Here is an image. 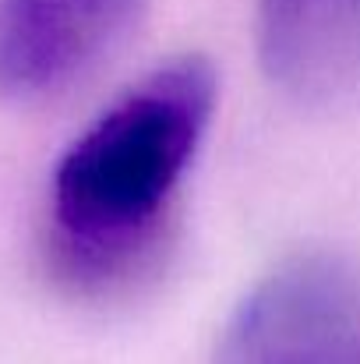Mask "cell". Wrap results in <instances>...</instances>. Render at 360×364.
<instances>
[{"label":"cell","instance_id":"obj_1","mask_svg":"<svg viewBox=\"0 0 360 364\" xmlns=\"http://www.w3.org/2000/svg\"><path fill=\"white\" fill-rule=\"evenodd\" d=\"M219 107V75L202 53H177L60 152L50 173L43 258L78 301H124L152 283L177 237V202Z\"/></svg>","mask_w":360,"mask_h":364},{"label":"cell","instance_id":"obj_2","mask_svg":"<svg viewBox=\"0 0 360 364\" xmlns=\"http://www.w3.org/2000/svg\"><path fill=\"white\" fill-rule=\"evenodd\" d=\"M212 364H360V262L332 247L272 262L227 315Z\"/></svg>","mask_w":360,"mask_h":364},{"label":"cell","instance_id":"obj_3","mask_svg":"<svg viewBox=\"0 0 360 364\" xmlns=\"http://www.w3.org/2000/svg\"><path fill=\"white\" fill-rule=\"evenodd\" d=\"M148 0H0V100L50 103L131 39Z\"/></svg>","mask_w":360,"mask_h":364},{"label":"cell","instance_id":"obj_4","mask_svg":"<svg viewBox=\"0 0 360 364\" xmlns=\"http://www.w3.org/2000/svg\"><path fill=\"white\" fill-rule=\"evenodd\" d=\"M254 43L290 103L343 107L360 96V0H258Z\"/></svg>","mask_w":360,"mask_h":364}]
</instances>
